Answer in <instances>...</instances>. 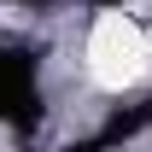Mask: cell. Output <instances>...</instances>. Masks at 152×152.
Returning a JSON list of instances; mask_svg holds the SVG:
<instances>
[{
    "label": "cell",
    "instance_id": "obj_1",
    "mask_svg": "<svg viewBox=\"0 0 152 152\" xmlns=\"http://www.w3.org/2000/svg\"><path fill=\"white\" fill-rule=\"evenodd\" d=\"M0 123L29 134L41 123V88H35V53L0 47Z\"/></svg>",
    "mask_w": 152,
    "mask_h": 152
},
{
    "label": "cell",
    "instance_id": "obj_2",
    "mask_svg": "<svg viewBox=\"0 0 152 152\" xmlns=\"http://www.w3.org/2000/svg\"><path fill=\"white\" fill-rule=\"evenodd\" d=\"M105 6H117V0H105Z\"/></svg>",
    "mask_w": 152,
    "mask_h": 152
}]
</instances>
